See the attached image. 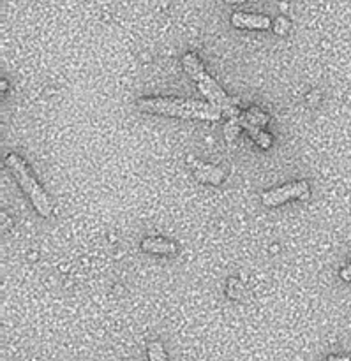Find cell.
I'll return each instance as SVG.
<instances>
[{"mask_svg":"<svg viewBox=\"0 0 351 361\" xmlns=\"http://www.w3.org/2000/svg\"><path fill=\"white\" fill-rule=\"evenodd\" d=\"M140 111L148 115L161 116H177V118L191 120H210L218 122L222 111L218 106L203 101H193V99L179 97H141L136 101Z\"/></svg>","mask_w":351,"mask_h":361,"instance_id":"6da1fadb","label":"cell"},{"mask_svg":"<svg viewBox=\"0 0 351 361\" xmlns=\"http://www.w3.org/2000/svg\"><path fill=\"white\" fill-rule=\"evenodd\" d=\"M182 63H184V69H186V73L193 78L194 83H196V87L200 88V92L208 99V102H210V104L218 106L222 113H226V115L230 116V120L239 118L240 109L237 108L235 102L228 97V94H226V92L222 90L218 83H215L214 78H212L210 74L205 71L203 63H201V60L198 59L194 53H187V55L184 56Z\"/></svg>","mask_w":351,"mask_h":361,"instance_id":"7a4b0ae2","label":"cell"},{"mask_svg":"<svg viewBox=\"0 0 351 361\" xmlns=\"http://www.w3.org/2000/svg\"><path fill=\"white\" fill-rule=\"evenodd\" d=\"M6 166L11 169L16 180L20 182L21 189L25 190L28 197H30L32 204L37 210V214L41 217H49L52 215V203H49L48 196H46L44 190L41 189L37 182H35L34 175L30 173V168L25 164L23 159L16 154H9L6 159Z\"/></svg>","mask_w":351,"mask_h":361,"instance_id":"3957f363","label":"cell"},{"mask_svg":"<svg viewBox=\"0 0 351 361\" xmlns=\"http://www.w3.org/2000/svg\"><path fill=\"white\" fill-rule=\"evenodd\" d=\"M311 194L309 183L300 180V182H292L286 183V185L279 187V189L267 190V192L261 194V203L268 208L281 207V204L288 203L293 200H307Z\"/></svg>","mask_w":351,"mask_h":361,"instance_id":"277c9868","label":"cell"},{"mask_svg":"<svg viewBox=\"0 0 351 361\" xmlns=\"http://www.w3.org/2000/svg\"><path fill=\"white\" fill-rule=\"evenodd\" d=\"M233 27L247 28V30H267L272 27L270 18L263 14H249V13H235L232 16Z\"/></svg>","mask_w":351,"mask_h":361,"instance_id":"5b68a950","label":"cell"},{"mask_svg":"<svg viewBox=\"0 0 351 361\" xmlns=\"http://www.w3.org/2000/svg\"><path fill=\"white\" fill-rule=\"evenodd\" d=\"M141 249L148 254H161V256H169V254L177 252L175 243L166 238H155V236L145 238L141 242Z\"/></svg>","mask_w":351,"mask_h":361,"instance_id":"8992f818","label":"cell"},{"mask_svg":"<svg viewBox=\"0 0 351 361\" xmlns=\"http://www.w3.org/2000/svg\"><path fill=\"white\" fill-rule=\"evenodd\" d=\"M196 178L203 183H221V180L225 178V173L215 166L201 164L196 169Z\"/></svg>","mask_w":351,"mask_h":361,"instance_id":"52a82bcc","label":"cell"},{"mask_svg":"<svg viewBox=\"0 0 351 361\" xmlns=\"http://www.w3.org/2000/svg\"><path fill=\"white\" fill-rule=\"evenodd\" d=\"M267 122H268V116L258 108H251L249 111H246V115L239 116V123L242 127L251 126V127H258V129H260V127H263Z\"/></svg>","mask_w":351,"mask_h":361,"instance_id":"ba28073f","label":"cell"},{"mask_svg":"<svg viewBox=\"0 0 351 361\" xmlns=\"http://www.w3.org/2000/svg\"><path fill=\"white\" fill-rule=\"evenodd\" d=\"M246 129L249 130L251 134H253L254 141H256V143L260 145L261 148H268V147H270V145H272V137L268 136L267 133H261V130L258 129V127H251V126H247Z\"/></svg>","mask_w":351,"mask_h":361,"instance_id":"9c48e42d","label":"cell"},{"mask_svg":"<svg viewBox=\"0 0 351 361\" xmlns=\"http://www.w3.org/2000/svg\"><path fill=\"white\" fill-rule=\"evenodd\" d=\"M148 358H150V361H168L161 342H150L148 344Z\"/></svg>","mask_w":351,"mask_h":361,"instance_id":"30bf717a","label":"cell"},{"mask_svg":"<svg viewBox=\"0 0 351 361\" xmlns=\"http://www.w3.org/2000/svg\"><path fill=\"white\" fill-rule=\"evenodd\" d=\"M237 123H239V120L233 118V120H230V123L226 126L225 134H226V137H228V140H235L237 133H239V129H237Z\"/></svg>","mask_w":351,"mask_h":361,"instance_id":"8fae6325","label":"cell"},{"mask_svg":"<svg viewBox=\"0 0 351 361\" xmlns=\"http://www.w3.org/2000/svg\"><path fill=\"white\" fill-rule=\"evenodd\" d=\"M288 20H285V18H279L278 23H275V32L278 34H285L286 30H288Z\"/></svg>","mask_w":351,"mask_h":361,"instance_id":"7c38bea8","label":"cell"},{"mask_svg":"<svg viewBox=\"0 0 351 361\" xmlns=\"http://www.w3.org/2000/svg\"><path fill=\"white\" fill-rule=\"evenodd\" d=\"M341 279L346 282H351V263L341 270Z\"/></svg>","mask_w":351,"mask_h":361,"instance_id":"4fadbf2b","label":"cell"},{"mask_svg":"<svg viewBox=\"0 0 351 361\" xmlns=\"http://www.w3.org/2000/svg\"><path fill=\"white\" fill-rule=\"evenodd\" d=\"M328 361H350L348 358H335V356H332V358H328Z\"/></svg>","mask_w":351,"mask_h":361,"instance_id":"5bb4252c","label":"cell"},{"mask_svg":"<svg viewBox=\"0 0 351 361\" xmlns=\"http://www.w3.org/2000/svg\"><path fill=\"white\" fill-rule=\"evenodd\" d=\"M226 2H228V4H242V2H246V0H226Z\"/></svg>","mask_w":351,"mask_h":361,"instance_id":"9a60e30c","label":"cell"}]
</instances>
